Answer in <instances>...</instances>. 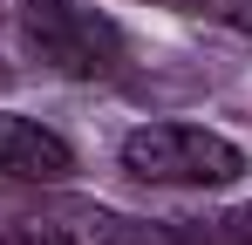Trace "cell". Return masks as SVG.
<instances>
[{
    "instance_id": "obj_5",
    "label": "cell",
    "mask_w": 252,
    "mask_h": 245,
    "mask_svg": "<svg viewBox=\"0 0 252 245\" xmlns=\"http://www.w3.org/2000/svg\"><path fill=\"white\" fill-rule=\"evenodd\" d=\"M211 239H218V245H252V198H246V204H232V211L211 225Z\"/></svg>"
},
{
    "instance_id": "obj_1",
    "label": "cell",
    "mask_w": 252,
    "mask_h": 245,
    "mask_svg": "<svg viewBox=\"0 0 252 245\" xmlns=\"http://www.w3.org/2000/svg\"><path fill=\"white\" fill-rule=\"evenodd\" d=\"M21 41L62 82H109L129 68V34L89 0H21Z\"/></svg>"
},
{
    "instance_id": "obj_3",
    "label": "cell",
    "mask_w": 252,
    "mask_h": 245,
    "mask_svg": "<svg viewBox=\"0 0 252 245\" xmlns=\"http://www.w3.org/2000/svg\"><path fill=\"white\" fill-rule=\"evenodd\" d=\"M0 245H184V232L95 198H21L0 211Z\"/></svg>"
},
{
    "instance_id": "obj_6",
    "label": "cell",
    "mask_w": 252,
    "mask_h": 245,
    "mask_svg": "<svg viewBox=\"0 0 252 245\" xmlns=\"http://www.w3.org/2000/svg\"><path fill=\"white\" fill-rule=\"evenodd\" d=\"M157 7H177V14H218V21L232 14V0H157Z\"/></svg>"
},
{
    "instance_id": "obj_8",
    "label": "cell",
    "mask_w": 252,
    "mask_h": 245,
    "mask_svg": "<svg viewBox=\"0 0 252 245\" xmlns=\"http://www.w3.org/2000/svg\"><path fill=\"white\" fill-rule=\"evenodd\" d=\"M7 82H14V68H7V61H0V89H7Z\"/></svg>"
},
{
    "instance_id": "obj_2",
    "label": "cell",
    "mask_w": 252,
    "mask_h": 245,
    "mask_svg": "<svg viewBox=\"0 0 252 245\" xmlns=\"http://www.w3.org/2000/svg\"><path fill=\"white\" fill-rule=\"evenodd\" d=\"M123 170L157 191H225L246 177V150L205 122H143L123 136Z\"/></svg>"
},
{
    "instance_id": "obj_4",
    "label": "cell",
    "mask_w": 252,
    "mask_h": 245,
    "mask_svg": "<svg viewBox=\"0 0 252 245\" xmlns=\"http://www.w3.org/2000/svg\"><path fill=\"white\" fill-rule=\"evenodd\" d=\"M68 170H75V150L48 122L0 109V177H14V184H62Z\"/></svg>"
},
{
    "instance_id": "obj_7",
    "label": "cell",
    "mask_w": 252,
    "mask_h": 245,
    "mask_svg": "<svg viewBox=\"0 0 252 245\" xmlns=\"http://www.w3.org/2000/svg\"><path fill=\"white\" fill-rule=\"evenodd\" d=\"M225 21H232V28H246V34H252V0H232V14H225Z\"/></svg>"
}]
</instances>
